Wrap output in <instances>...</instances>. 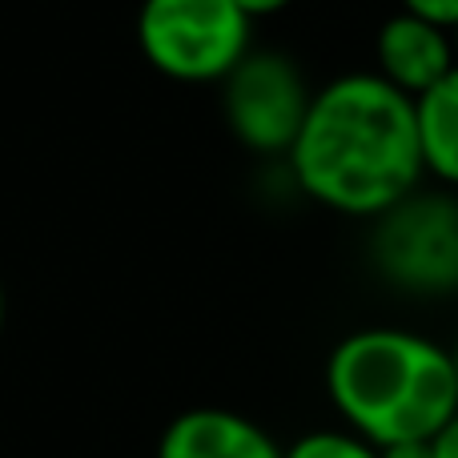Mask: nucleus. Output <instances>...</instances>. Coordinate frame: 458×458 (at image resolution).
Instances as JSON below:
<instances>
[{
    "instance_id": "obj_1",
    "label": "nucleus",
    "mask_w": 458,
    "mask_h": 458,
    "mask_svg": "<svg viewBox=\"0 0 458 458\" xmlns=\"http://www.w3.org/2000/svg\"><path fill=\"white\" fill-rule=\"evenodd\" d=\"M290 169L310 201L346 217H378L422 185L414 101L378 72H346L314 93L290 145Z\"/></svg>"
},
{
    "instance_id": "obj_2",
    "label": "nucleus",
    "mask_w": 458,
    "mask_h": 458,
    "mask_svg": "<svg viewBox=\"0 0 458 458\" xmlns=\"http://www.w3.org/2000/svg\"><path fill=\"white\" fill-rule=\"evenodd\" d=\"M326 394L346 430L374 446L435 438L458 414L454 354L398 326L354 330L330 350Z\"/></svg>"
},
{
    "instance_id": "obj_3",
    "label": "nucleus",
    "mask_w": 458,
    "mask_h": 458,
    "mask_svg": "<svg viewBox=\"0 0 458 458\" xmlns=\"http://www.w3.org/2000/svg\"><path fill=\"white\" fill-rule=\"evenodd\" d=\"M141 56L169 81H225L250 53V16L233 0H141Z\"/></svg>"
},
{
    "instance_id": "obj_4",
    "label": "nucleus",
    "mask_w": 458,
    "mask_h": 458,
    "mask_svg": "<svg viewBox=\"0 0 458 458\" xmlns=\"http://www.w3.org/2000/svg\"><path fill=\"white\" fill-rule=\"evenodd\" d=\"M370 261L382 282L414 298L458 293V198L414 190L378 214Z\"/></svg>"
},
{
    "instance_id": "obj_5",
    "label": "nucleus",
    "mask_w": 458,
    "mask_h": 458,
    "mask_svg": "<svg viewBox=\"0 0 458 458\" xmlns=\"http://www.w3.org/2000/svg\"><path fill=\"white\" fill-rule=\"evenodd\" d=\"M310 101L314 93L301 69L274 48H250L222 81L225 121L237 141L253 153H290Z\"/></svg>"
},
{
    "instance_id": "obj_6",
    "label": "nucleus",
    "mask_w": 458,
    "mask_h": 458,
    "mask_svg": "<svg viewBox=\"0 0 458 458\" xmlns=\"http://www.w3.org/2000/svg\"><path fill=\"white\" fill-rule=\"evenodd\" d=\"M374 61H378V77L414 101L458 64V40L430 21L394 13L390 21H382L374 37Z\"/></svg>"
},
{
    "instance_id": "obj_7",
    "label": "nucleus",
    "mask_w": 458,
    "mask_h": 458,
    "mask_svg": "<svg viewBox=\"0 0 458 458\" xmlns=\"http://www.w3.org/2000/svg\"><path fill=\"white\" fill-rule=\"evenodd\" d=\"M157 458H285V451L245 414L225 406H193L165 427Z\"/></svg>"
},
{
    "instance_id": "obj_8",
    "label": "nucleus",
    "mask_w": 458,
    "mask_h": 458,
    "mask_svg": "<svg viewBox=\"0 0 458 458\" xmlns=\"http://www.w3.org/2000/svg\"><path fill=\"white\" fill-rule=\"evenodd\" d=\"M422 169L443 185H458V64L438 85L414 97Z\"/></svg>"
},
{
    "instance_id": "obj_9",
    "label": "nucleus",
    "mask_w": 458,
    "mask_h": 458,
    "mask_svg": "<svg viewBox=\"0 0 458 458\" xmlns=\"http://www.w3.org/2000/svg\"><path fill=\"white\" fill-rule=\"evenodd\" d=\"M285 458H378V446L354 430H306L285 446Z\"/></svg>"
},
{
    "instance_id": "obj_10",
    "label": "nucleus",
    "mask_w": 458,
    "mask_h": 458,
    "mask_svg": "<svg viewBox=\"0 0 458 458\" xmlns=\"http://www.w3.org/2000/svg\"><path fill=\"white\" fill-rule=\"evenodd\" d=\"M403 13L438 24L446 32H458V0H403Z\"/></svg>"
},
{
    "instance_id": "obj_11",
    "label": "nucleus",
    "mask_w": 458,
    "mask_h": 458,
    "mask_svg": "<svg viewBox=\"0 0 458 458\" xmlns=\"http://www.w3.org/2000/svg\"><path fill=\"white\" fill-rule=\"evenodd\" d=\"M430 454L435 458H458V414L438 430L435 438H430Z\"/></svg>"
},
{
    "instance_id": "obj_12",
    "label": "nucleus",
    "mask_w": 458,
    "mask_h": 458,
    "mask_svg": "<svg viewBox=\"0 0 458 458\" xmlns=\"http://www.w3.org/2000/svg\"><path fill=\"white\" fill-rule=\"evenodd\" d=\"M378 458H435V454H430V438H414V443L378 446Z\"/></svg>"
},
{
    "instance_id": "obj_13",
    "label": "nucleus",
    "mask_w": 458,
    "mask_h": 458,
    "mask_svg": "<svg viewBox=\"0 0 458 458\" xmlns=\"http://www.w3.org/2000/svg\"><path fill=\"white\" fill-rule=\"evenodd\" d=\"M233 4L253 21V16H274V13H282V8H290L293 0H233Z\"/></svg>"
},
{
    "instance_id": "obj_14",
    "label": "nucleus",
    "mask_w": 458,
    "mask_h": 458,
    "mask_svg": "<svg viewBox=\"0 0 458 458\" xmlns=\"http://www.w3.org/2000/svg\"><path fill=\"white\" fill-rule=\"evenodd\" d=\"M0 330H4V285H0Z\"/></svg>"
},
{
    "instance_id": "obj_15",
    "label": "nucleus",
    "mask_w": 458,
    "mask_h": 458,
    "mask_svg": "<svg viewBox=\"0 0 458 458\" xmlns=\"http://www.w3.org/2000/svg\"><path fill=\"white\" fill-rule=\"evenodd\" d=\"M451 354H454V370H458V350H451Z\"/></svg>"
},
{
    "instance_id": "obj_16",
    "label": "nucleus",
    "mask_w": 458,
    "mask_h": 458,
    "mask_svg": "<svg viewBox=\"0 0 458 458\" xmlns=\"http://www.w3.org/2000/svg\"><path fill=\"white\" fill-rule=\"evenodd\" d=\"M454 40H458V32H454Z\"/></svg>"
}]
</instances>
